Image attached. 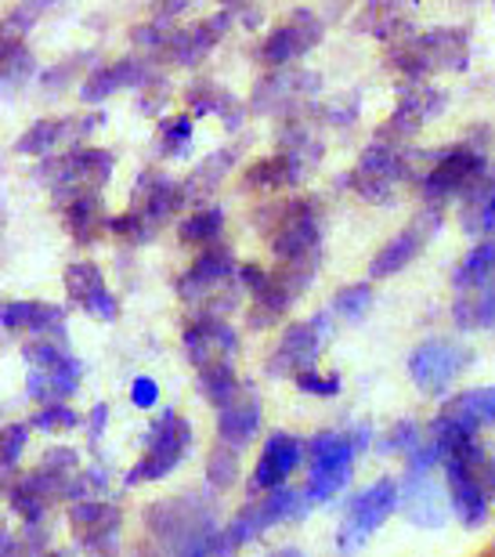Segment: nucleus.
Returning a JSON list of instances; mask_svg holds the SVG:
<instances>
[{
  "instance_id": "nucleus-41",
  "label": "nucleus",
  "mask_w": 495,
  "mask_h": 557,
  "mask_svg": "<svg viewBox=\"0 0 495 557\" xmlns=\"http://www.w3.org/2000/svg\"><path fill=\"white\" fill-rule=\"evenodd\" d=\"M26 438H29V423H8L0 431V467H15L22 449H26Z\"/></svg>"
},
{
  "instance_id": "nucleus-30",
  "label": "nucleus",
  "mask_w": 495,
  "mask_h": 557,
  "mask_svg": "<svg viewBox=\"0 0 495 557\" xmlns=\"http://www.w3.org/2000/svg\"><path fill=\"white\" fill-rule=\"evenodd\" d=\"M199 392L213 409H228L235 398H239L243 384H239V376H235L232 362H218V366L199 370Z\"/></svg>"
},
{
  "instance_id": "nucleus-19",
  "label": "nucleus",
  "mask_w": 495,
  "mask_h": 557,
  "mask_svg": "<svg viewBox=\"0 0 495 557\" xmlns=\"http://www.w3.org/2000/svg\"><path fill=\"white\" fill-rule=\"evenodd\" d=\"M445 482L448 493H453V510L459 515L467 529H481L488 521V493L485 482H481V471L474 467H459V463H445Z\"/></svg>"
},
{
  "instance_id": "nucleus-34",
  "label": "nucleus",
  "mask_w": 495,
  "mask_h": 557,
  "mask_svg": "<svg viewBox=\"0 0 495 557\" xmlns=\"http://www.w3.org/2000/svg\"><path fill=\"white\" fill-rule=\"evenodd\" d=\"M65 228H70V236L76 243H91L98 236V228H101V199H98V193L65 203Z\"/></svg>"
},
{
  "instance_id": "nucleus-36",
  "label": "nucleus",
  "mask_w": 495,
  "mask_h": 557,
  "mask_svg": "<svg viewBox=\"0 0 495 557\" xmlns=\"http://www.w3.org/2000/svg\"><path fill=\"white\" fill-rule=\"evenodd\" d=\"M221 228H224V214L218 207H210V210H196V214H188L182 221V228H177V239L182 243H193V247H213L221 236Z\"/></svg>"
},
{
  "instance_id": "nucleus-31",
  "label": "nucleus",
  "mask_w": 495,
  "mask_h": 557,
  "mask_svg": "<svg viewBox=\"0 0 495 557\" xmlns=\"http://www.w3.org/2000/svg\"><path fill=\"white\" fill-rule=\"evenodd\" d=\"M188 98H193V109L199 116H207V113H218L224 116V124H228L232 131L243 124V109H239V98H232L228 91H221L218 84H196L193 91H188Z\"/></svg>"
},
{
  "instance_id": "nucleus-24",
  "label": "nucleus",
  "mask_w": 495,
  "mask_h": 557,
  "mask_svg": "<svg viewBox=\"0 0 495 557\" xmlns=\"http://www.w3.org/2000/svg\"><path fill=\"white\" fill-rule=\"evenodd\" d=\"M437 417L448 420V423H459V428L478 434V428L495 423V387H474V392H463V395L448 398Z\"/></svg>"
},
{
  "instance_id": "nucleus-42",
  "label": "nucleus",
  "mask_w": 495,
  "mask_h": 557,
  "mask_svg": "<svg viewBox=\"0 0 495 557\" xmlns=\"http://www.w3.org/2000/svg\"><path fill=\"white\" fill-rule=\"evenodd\" d=\"M160 135H163V152L166 156H177L188 141H193V116L166 120V124L160 127Z\"/></svg>"
},
{
  "instance_id": "nucleus-46",
  "label": "nucleus",
  "mask_w": 495,
  "mask_h": 557,
  "mask_svg": "<svg viewBox=\"0 0 495 557\" xmlns=\"http://www.w3.org/2000/svg\"><path fill=\"white\" fill-rule=\"evenodd\" d=\"M0 557H18V543L8 532H0Z\"/></svg>"
},
{
  "instance_id": "nucleus-11",
  "label": "nucleus",
  "mask_w": 495,
  "mask_h": 557,
  "mask_svg": "<svg viewBox=\"0 0 495 557\" xmlns=\"http://www.w3.org/2000/svg\"><path fill=\"white\" fill-rule=\"evenodd\" d=\"M51 171V185L54 193H65L73 199L81 196H91L98 193L101 185L112 177V156L106 149H76V152H65L62 160H54V166H48Z\"/></svg>"
},
{
  "instance_id": "nucleus-23",
  "label": "nucleus",
  "mask_w": 495,
  "mask_h": 557,
  "mask_svg": "<svg viewBox=\"0 0 495 557\" xmlns=\"http://www.w3.org/2000/svg\"><path fill=\"white\" fill-rule=\"evenodd\" d=\"M257 428H261V398L250 392V384H243L239 398H235L228 409H221L218 434H221L224 445H232V449H243V445L257 434Z\"/></svg>"
},
{
  "instance_id": "nucleus-8",
  "label": "nucleus",
  "mask_w": 495,
  "mask_h": 557,
  "mask_svg": "<svg viewBox=\"0 0 495 557\" xmlns=\"http://www.w3.org/2000/svg\"><path fill=\"white\" fill-rule=\"evenodd\" d=\"M398 496H401V488H398L395 478H380V482L369 485L366 493H358L351 510H347L344 525H341L336 547H341L344 554L362 547V543L398 510Z\"/></svg>"
},
{
  "instance_id": "nucleus-25",
  "label": "nucleus",
  "mask_w": 495,
  "mask_h": 557,
  "mask_svg": "<svg viewBox=\"0 0 495 557\" xmlns=\"http://www.w3.org/2000/svg\"><path fill=\"white\" fill-rule=\"evenodd\" d=\"M145 81V70H141V62H134V59H120V62H112V65H101V70H95L91 76L84 81L81 87V98L84 102H106L109 95H116L120 87H134V84H141Z\"/></svg>"
},
{
  "instance_id": "nucleus-33",
  "label": "nucleus",
  "mask_w": 495,
  "mask_h": 557,
  "mask_svg": "<svg viewBox=\"0 0 495 557\" xmlns=\"http://www.w3.org/2000/svg\"><path fill=\"white\" fill-rule=\"evenodd\" d=\"M453 319L459 330H485L495 326V283L474 297H459L453 305Z\"/></svg>"
},
{
  "instance_id": "nucleus-37",
  "label": "nucleus",
  "mask_w": 495,
  "mask_h": 557,
  "mask_svg": "<svg viewBox=\"0 0 495 557\" xmlns=\"http://www.w3.org/2000/svg\"><path fill=\"white\" fill-rule=\"evenodd\" d=\"M373 308V286L369 283H351V286H344L341 294H336L333 300V311L336 315H344V319H362L366 311Z\"/></svg>"
},
{
  "instance_id": "nucleus-48",
  "label": "nucleus",
  "mask_w": 495,
  "mask_h": 557,
  "mask_svg": "<svg viewBox=\"0 0 495 557\" xmlns=\"http://www.w3.org/2000/svg\"><path fill=\"white\" fill-rule=\"evenodd\" d=\"M275 557H304L300 550H283V554H275Z\"/></svg>"
},
{
  "instance_id": "nucleus-47",
  "label": "nucleus",
  "mask_w": 495,
  "mask_h": 557,
  "mask_svg": "<svg viewBox=\"0 0 495 557\" xmlns=\"http://www.w3.org/2000/svg\"><path fill=\"white\" fill-rule=\"evenodd\" d=\"M485 471H488V474H485V478H488V488H495V460L485 463Z\"/></svg>"
},
{
  "instance_id": "nucleus-10",
  "label": "nucleus",
  "mask_w": 495,
  "mask_h": 557,
  "mask_svg": "<svg viewBox=\"0 0 495 557\" xmlns=\"http://www.w3.org/2000/svg\"><path fill=\"white\" fill-rule=\"evenodd\" d=\"M325 337H330V319H325V315H314L308 322L289 326L283 333V341H279L272 362H268V373H272V376H294V381L300 373H311L314 362H319V355H322Z\"/></svg>"
},
{
  "instance_id": "nucleus-49",
  "label": "nucleus",
  "mask_w": 495,
  "mask_h": 557,
  "mask_svg": "<svg viewBox=\"0 0 495 557\" xmlns=\"http://www.w3.org/2000/svg\"><path fill=\"white\" fill-rule=\"evenodd\" d=\"M44 557H62V554H44Z\"/></svg>"
},
{
  "instance_id": "nucleus-18",
  "label": "nucleus",
  "mask_w": 495,
  "mask_h": 557,
  "mask_svg": "<svg viewBox=\"0 0 495 557\" xmlns=\"http://www.w3.org/2000/svg\"><path fill=\"white\" fill-rule=\"evenodd\" d=\"M185 203H188L185 185L171 182V177H163V174H152V177L145 174L138 182V188H134V214H138L152 232H156L160 221L177 214Z\"/></svg>"
},
{
  "instance_id": "nucleus-14",
  "label": "nucleus",
  "mask_w": 495,
  "mask_h": 557,
  "mask_svg": "<svg viewBox=\"0 0 495 557\" xmlns=\"http://www.w3.org/2000/svg\"><path fill=\"white\" fill-rule=\"evenodd\" d=\"M182 344L188 351V362L199 366V370H207V366L228 362V355H235V348H239V337H235V330L228 322L202 315L199 322H193V326L185 330Z\"/></svg>"
},
{
  "instance_id": "nucleus-7",
  "label": "nucleus",
  "mask_w": 495,
  "mask_h": 557,
  "mask_svg": "<svg viewBox=\"0 0 495 557\" xmlns=\"http://www.w3.org/2000/svg\"><path fill=\"white\" fill-rule=\"evenodd\" d=\"M188 445H193V428H188V420L177 417L174 409H166L163 417H156L152 434H149V453L134 463V471L127 474V485L156 482V478L171 474L188 456Z\"/></svg>"
},
{
  "instance_id": "nucleus-35",
  "label": "nucleus",
  "mask_w": 495,
  "mask_h": 557,
  "mask_svg": "<svg viewBox=\"0 0 495 557\" xmlns=\"http://www.w3.org/2000/svg\"><path fill=\"white\" fill-rule=\"evenodd\" d=\"M65 138H70V124H65V120H40V124H33L26 135L18 138L15 149L26 156H48L59 149Z\"/></svg>"
},
{
  "instance_id": "nucleus-6",
  "label": "nucleus",
  "mask_w": 495,
  "mask_h": 557,
  "mask_svg": "<svg viewBox=\"0 0 495 557\" xmlns=\"http://www.w3.org/2000/svg\"><path fill=\"white\" fill-rule=\"evenodd\" d=\"M470 366V351L459 341L426 337L409 351V373L423 395H445Z\"/></svg>"
},
{
  "instance_id": "nucleus-45",
  "label": "nucleus",
  "mask_w": 495,
  "mask_h": 557,
  "mask_svg": "<svg viewBox=\"0 0 495 557\" xmlns=\"http://www.w3.org/2000/svg\"><path fill=\"white\" fill-rule=\"evenodd\" d=\"M131 398H134V406L152 409V406H156V398H160V387H156V381H149V376H138V381H134Z\"/></svg>"
},
{
  "instance_id": "nucleus-28",
  "label": "nucleus",
  "mask_w": 495,
  "mask_h": 557,
  "mask_svg": "<svg viewBox=\"0 0 495 557\" xmlns=\"http://www.w3.org/2000/svg\"><path fill=\"white\" fill-rule=\"evenodd\" d=\"M463 228L474 232V236H485V239L495 232V171L467 193Z\"/></svg>"
},
{
  "instance_id": "nucleus-5",
  "label": "nucleus",
  "mask_w": 495,
  "mask_h": 557,
  "mask_svg": "<svg viewBox=\"0 0 495 557\" xmlns=\"http://www.w3.org/2000/svg\"><path fill=\"white\" fill-rule=\"evenodd\" d=\"M311 456V478H308V504H325L341 488L351 482V463H355V445L347 438V431H322L308 442Z\"/></svg>"
},
{
  "instance_id": "nucleus-17",
  "label": "nucleus",
  "mask_w": 495,
  "mask_h": 557,
  "mask_svg": "<svg viewBox=\"0 0 495 557\" xmlns=\"http://www.w3.org/2000/svg\"><path fill=\"white\" fill-rule=\"evenodd\" d=\"M304 456V442L297 434L275 431L272 438L264 442V453L257 460L253 471V488H264V493H275V488H286V478L297 471Z\"/></svg>"
},
{
  "instance_id": "nucleus-16",
  "label": "nucleus",
  "mask_w": 495,
  "mask_h": 557,
  "mask_svg": "<svg viewBox=\"0 0 495 557\" xmlns=\"http://www.w3.org/2000/svg\"><path fill=\"white\" fill-rule=\"evenodd\" d=\"M232 275H239L232 250L224 247V243H213V247H207L199 253L193 269L177 278V294H182L185 300H202V297H210V289L228 283Z\"/></svg>"
},
{
  "instance_id": "nucleus-27",
  "label": "nucleus",
  "mask_w": 495,
  "mask_h": 557,
  "mask_svg": "<svg viewBox=\"0 0 495 557\" xmlns=\"http://www.w3.org/2000/svg\"><path fill=\"white\" fill-rule=\"evenodd\" d=\"M492 283H495V239H485L459 261V269L453 272V286L470 294V289H485Z\"/></svg>"
},
{
  "instance_id": "nucleus-44",
  "label": "nucleus",
  "mask_w": 495,
  "mask_h": 557,
  "mask_svg": "<svg viewBox=\"0 0 495 557\" xmlns=\"http://www.w3.org/2000/svg\"><path fill=\"white\" fill-rule=\"evenodd\" d=\"M109 228H112V232H120V236L134 239V243H145V239L152 236V228L145 225V221H141L138 214H134V210H131V214H123V218H112V221H109Z\"/></svg>"
},
{
  "instance_id": "nucleus-22",
  "label": "nucleus",
  "mask_w": 495,
  "mask_h": 557,
  "mask_svg": "<svg viewBox=\"0 0 495 557\" xmlns=\"http://www.w3.org/2000/svg\"><path fill=\"white\" fill-rule=\"evenodd\" d=\"M0 326L29 330L44 341L48 333H59L65 326V311L59 305H44V300H8L0 305Z\"/></svg>"
},
{
  "instance_id": "nucleus-29",
  "label": "nucleus",
  "mask_w": 495,
  "mask_h": 557,
  "mask_svg": "<svg viewBox=\"0 0 495 557\" xmlns=\"http://www.w3.org/2000/svg\"><path fill=\"white\" fill-rule=\"evenodd\" d=\"M319 81L308 73H297V70H275L268 81L261 84V91H257V109H272L275 102H289V98H304V91H314Z\"/></svg>"
},
{
  "instance_id": "nucleus-26",
  "label": "nucleus",
  "mask_w": 495,
  "mask_h": 557,
  "mask_svg": "<svg viewBox=\"0 0 495 557\" xmlns=\"http://www.w3.org/2000/svg\"><path fill=\"white\" fill-rule=\"evenodd\" d=\"M76 384H81V362L70 355V359L51 366V370H33L29 395L40 398V403H48V406H59L65 395L76 392Z\"/></svg>"
},
{
  "instance_id": "nucleus-4",
  "label": "nucleus",
  "mask_w": 495,
  "mask_h": 557,
  "mask_svg": "<svg viewBox=\"0 0 495 557\" xmlns=\"http://www.w3.org/2000/svg\"><path fill=\"white\" fill-rule=\"evenodd\" d=\"M485 177H488L485 152L474 149V145H453V149L434 152V163L426 166L420 185L431 203H448V199H456V196H467L470 188L481 185Z\"/></svg>"
},
{
  "instance_id": "nucleus-38",
  "label": "nucleus",
  "mask_w": 495,
  "mask_h": 557,
  "mask_svg": "<svg viewBox=\"0 0 495 557\" xmlns=\"http://www.w3.org/2000/svg\"><path fill=\"white\" fill-rule=\"evenodd\" d=\"M207 474H210V485L213 488H228L235 482V474H239V449H232V445L221 442L218 449L210 453Z\"/></svg>"
},
{
  "instance_id": "nucleus-21",
  "label": "nucleus",
  "mask_w": 495,
  "mask_h": 557,
  "mask_svg": "<svg viewBox=\"0 0 495 557\" xmlns=\"http://www.w3.org/2000/svg\"><path fill=\"white\" fill-rule=\"evenodd\" d=\"M65 294L95 319H116V311H120L116 297L109 294L106 278H101L95 264H70V269H65Z\"/></svg>"
},
{
  "instance_id": "nucleus-3",
  "label": "nucleus",
  "mask_w": 495,
  "mask_h": 557,
  "mask_svg": "<svg viewBox=\"0 0 495 557\" xmlns=\"http://www.w3.org/2000/svg\"><path fill=\"white\" fill-rule=\"evenodd\" d=\"M272 250L283 264L322 258V214L314 199H289L286 207L275 210Z\"/></svg>"
},
{
  "instance_id": "nucleus-1",
  "label": "nucleus",
  "mask_w": 495,
  "mask_h": 557,
  "mask_svg": "<svg viewBox=\"0 0 495 557\" xmlns=\"http://www.w3.org/2000/svg\"><path fill=\"white\" fill-rule=\"evenodd\" d=\"M467 62H470L467 29L456 26L412 33V37L391 44V65L401 76H409V81H423L431 73H463Z\"/></svg>"
},
{
  "instance_id": "nucleus-20",
  "label": "nucleus",
  "mask_w": 495,
  "mask_h": 557,
  "mask_svg": "<svg viewBox=\"0 0 495 557\" xmlns=\"http://www.w3.org/2000/svg\"><path fill=\"white\" fill-rule=\"evenodd\" d=\"M398 507L401 515L420 529H442L448 521V507H445V496L442 488L426 478H405L401 485V496H398Z\"/></svg>"
},
{
  "instance_id": "nucleus-39",
  "label": "nucleus",
  "mask_w": 495,
  "mask_h": 557,
  "mask_svg": "<svg viewBox=\"0 0 495 557\" xmlns=\"http://www.w3.org/2000/svg\"><path fill=\"white\" fill-rule=\"evenodd\" d=\"M420 445H426V434H423V428L416 420H401V423H395V428L387 431V438H384V453H401L405 460L420 449Z\"/></svg>"
},
{
  "instance_id": "nucleus-13",
  "label": "nucleus",
  "mask_w": 495,
  "mask_h": 557,
  "mask_svg": "<svg viewBox=\"0 0 495 557\" xmlns=\"http://www.w3.org/2000/svg\"><path fill=\"white\" fill-rule=\"evenodd\" d=\"M437 225H442V214H437V210H423V214L416 218V225L398 232V236L376 253L373 264H369V275H373V278H391V275H398L401 269H409L416 253L423 250V243L437 232Z\"/></svg>"
},
{
  "instance_id": "nucleus-2",
  "label": "nucleus",
  "mask_w": 495,
  "mask_h": 557,
  "mask_svg": "<svg viewBox=\"0 0 495 557\" xmlns=\"http://www.w3.org/2000/svg\"><path fill=\"white\" fill-rule=\"evenodd\" d=\"M423 152H409L405 145H391V141H373L362 152V160L347 177H341V185L355 188L358 196L369 199V203H391L398 193L401 182L416 177V160Z\"/></svg>"
},
{
  "instance_id": "nucleus-43",
  "label": "nucleus",
  "mask_w": 495,
  "mask_h": 557,
  "mask_svg": "<svg viewBox=\"0 0 495 557\" xmlns=\"http://www.w3.org/2000/svg\"><path fill=\"white\" fill-rule=\"evenodd\" d=\"M297 387L304 395H319V398H333L336 392H341V376L330 373V376H322V373H300L297 376Z\"/></svg>"
},
{
  "instance_id": "nucleus-12",
  "label": "nucleus",
  "mask_w": 495,
  "mask_h": 557,
  "mask_svg": "<svg viewBox=\"0 0 495 557\" xmlns=\"http://www.w3.org/2000/svg\"><path fill=\"white\" fill-rule=\"evenodd\" d=\"M319 37H322V22L311 15V8H297L294 18L268 33V40L261 48V59L268 65H275V70H283V65L300 59L304 51H311L314 44H319Z\"/></svg>"
},
{
  "instance_id": "nucleus-9",
  "label": "nucleus",
  "mask_w": 495,
  "mask_h": 557,
  "mask_svg": "<svg viewBox=\"0 0 495 557\" xmlns=\"http://www.w3.org/2000/svg\"><path fill=\"white\" fill-rule=\"evenodd\" d=\"M304 507H308V496L304 493H294V488H275V493H268L264 499L246 504L239 515L232 518V525L224 529V540H228L232 547H243V543L261 536L264 529L279 525V521L304 515Z\"/></svg>"
},
{
  "instance_id": "nucleus-40",
  "label": "nucleus",
  "mask_w": 495,
  "mask_h": 557,
  "mask_svg": "<svg viewBox=\"0 0 495 557\" xmlns=\"http://www.w3.org/2000/svg\"><path fill=\"white\" fill-rule=\"evenodd\" d=\"M76 423H81V417H76L73 409L65 406V403H59V406H44L40 413L33 417L29 428H37V431H51V434H54V431H73Z\"/></svg>"
},
{
  "instance_id": "nucleus-15",
  "label": "nucleus",
  "mask_w": 495,
  "mask_h": 557,
  "mask_svg": "<svg viewBox=\"0 0 495 557\" xmlns=\"http://www.w3.org/2000/svg\"><path fill=\"white\" fill-rule=\"evenodd\" d=\"M232 26V11L224 8L221 15L213 18H199L193 26L171 33V40H163V51L171 62H182V65H196L202 62L207 54L218 48V40L224 37V29Z\"/></svg>"
},
{
  "instance_id": "nucleus-32",
  "label": "nucleus",
  "mask_w": 495,
  "mask_h": 557,
  "mask_svg": "<svg viewBox=\"0 0 495 557\" xmlns=\"http://www.w3.org/2000/svg\"><path fill=\"white\" fill-rule=\"evenodd\" d=\"M232 163H235V152L232 149H221V152H213V156H207L193 174H188V182H182L185 185V196L188 199H202V196H210L213 188H218V182L224 174L232 171Z\"/></svg>"
}]
</instances>
